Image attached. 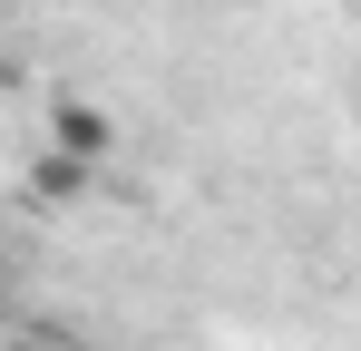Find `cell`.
<instances>
[{"instance_id": "cell-2", "label": "cell", "mask_w": 361, "mask_h": 351, "mask_svg": "<svg viewBox=\"0 0 361 351\" xmlns=\"http://www.w3.org/2000/svg\"><path fill=\"white\" fill-rule=\"evenodd\" d=\"M88 195H98V166H78V156H59V147L30 156V205H88Z\"/></svg>"}, {"instance_id": "cell-5", "label": "cell", "mask_w": 361, "mask_h": 351, "mask_svg": "<svg viewBox=\"0 0 361 351\" xmlns=\"http://www.w3.org/2000/svg\"><path fill=\"white\" fill-rule=\"evenodd\" d=\"M0 283H10V273H0Z\"/></svg>"}, {"instance_id": "cell-3", "label": "cell", "mask_w": 361, "mask_h": 351, "mask_svg": "<svg viewBox=\"0 0 361 351\" xmlns=\"http://www.w3.org/2000/svg\"><path fill=\"white\" fill-rule=\"evenodd\" d=\"M0 351H68V332H59V322H20Z\"/></svg>"}, {"instance_id": "cell-1", "label": "cell", "mask_w": 361, "mask_h": 351, "mask_svg": "<svg viewBox=\"0 0 361 351\" xmlns=\"http://www.w3.org/2000/svg\"><path fill=\"white\" fill-rule=\"evenodd\" d=\"M49 147L78 156V166H108L118 156V117L98 108V98H49Z\"/></svg>"}, {"instance_id": "cell-4", "label": "cell", "mask_w": 361, "mask_h": 351, "mask_svg": "<svg viewBox=\"0 0 361 351\" xmlns=\"http://www.w3.org/2000/svg\"><path fill=\"white\" fill-rule=\"evenodd\" d=\"M0 88H10V49H0Z\"/></svg>"}]
</instances>
